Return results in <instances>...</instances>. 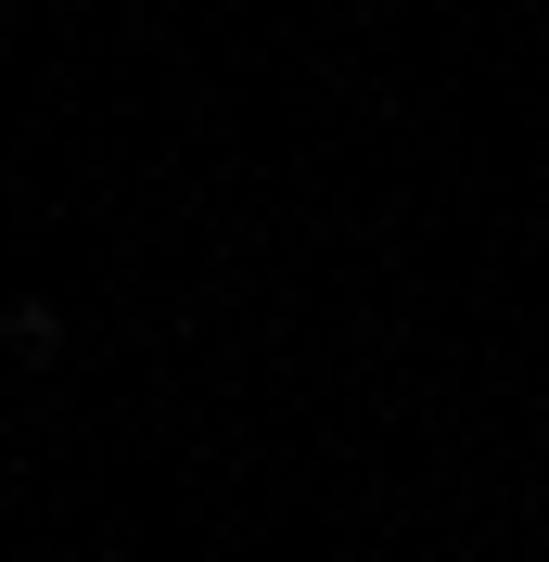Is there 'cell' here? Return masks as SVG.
Returning a JSON list of instances; mask_svg holds the SVG:
<instances>
[{"instance_id":"6da1fadb","label":"cell","mask_w":549,"mask_h":562,"mask_svg":"<svg viewBox=\"0 0 549 562\" xmlns=\"http://www.w3.org/2000/svg\"><path fill=\"white\" fill-rule=\"evenodd\" d=\"M0 333H13V358H52V346H65V319H52V307H13Z\"/></svg>"}]
</instances>
